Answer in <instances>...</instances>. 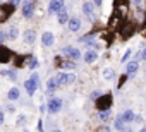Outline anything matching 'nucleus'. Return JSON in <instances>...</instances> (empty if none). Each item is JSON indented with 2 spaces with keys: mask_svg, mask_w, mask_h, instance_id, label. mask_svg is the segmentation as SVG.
<instances>
[{
  "mask_svg": "<svg viewBox=\"0 0 146 132\" xmlns=\"http://www.w3.org/2000/svg\"><path fill=\"white\" fill-rule=\"evenodd\" d=\"M112 94H102L98 100H96V108L98 112H107L112 108Z\"/></svg>",
  "mask_w": 146,
  "mask_h": 132,
  "instance_id": "f257e3e1",
  "label": "nucleus"
},
{
  "mask_svg": "<svg viewBox=\"0 0 146 132\" xmlns=\"http://www.w3.org/2000/svg\"><path fill=\"white\" fill-rule=\"evenodd\" d=\"M60 53H62V55H65L70 62H78V60L81 58V51H79L76 46H64Z\"/></svg>",
  "mask_w": 146,
  "mask_h": 132,
  "instance_id": "f03ea898",
  "label": "nucleus"
},
{
  "mask_svg": "<svg viewBox=\"0 0 146 132\" xmlns=\"http://www.w3.org/2000/svg\"><path fill=\"white\" fill-rule=\"evenodd\" d=\"M16 5H17V2H9L7 5L0 7V22H5V21L12 16V12H14Z\"/></svg>",
  "mask_w": 146,
  "mask_h": 132,
  "instance_id": "7ed1b4c3",
  "label": "nucleus"
},
{
  "mask_svg": "<svg viewBox=\"0 0 146 132\" xmlns=\"http://www.w3.org/2000/svg\"><path fill=\"white\" fill-rule=\"evenodd\" d=\"M24 86H26L28 94H31V96H33V94H35V91L38 89V74H33V76L26 81V84H24Z\"/></svg>",
  "mask_w": 146,
  "mask_h": 132,
  "instance_id": "20e7f679",
  "label": "nucleus"
},
{
  "mask_svg": "<svg viewBox=\"0 0 146 132\" xmlns=\"http://www.w3.org/2000/svg\"><path fill=\"white\" fill-rule=\"evenodd\" d=\"M60 108H62V100L60 98H50L48 100V105H46L48 113H57V112H60Z\"/></svg>",
  "mask_w": 146,
  "mask_h": 132,
  "instance_id": "39448f33",
  "label": "nucleus"
},
{
  "mask_svg": "<svg viewBox=\"0 0 146 132\" xmlns=\"http://www.w3.org/2000/svg\"><path fill=\"white\" fill-rule=\"evenodd\" d=\"M134 24H124V26H120L119 28V34H120V38L122 40H127L129 36H132V33H134Z\"/></svg>",
  "mask_w": 146,
  "mask_h": 132,
  "instance_id": "423d86ee",
  "label": "nucleus"
},
{
  "mask_svg": "<svg viewBox=\"0 0 146 132\" xmlns=\"http://www.w3.org/2000/svg\"><path fill=\"white\" fill-rule=\"evenodd\" d=\"M35 7H36L35 2H24V4H23V16H24L26 19H31L33 14H35Z\"/></svg>",
  "mask_w": 146,
  "mask_h": 132,
  "instance_id": "0eeeda50",
  "label": "nucleus"
},
{
  "mask_svg": "<svg viewBox=\"0 0 146 132\" xmlns=\"http://www.w3.org/2000/svg\"><path fill=\"white\" fill-rule=\"evenodd\" d=\"M64 11V2L62 0H53V2L48 4V12L50 14H60Z\"/></svg>",
  "mask_w": 146,
  "mask_h": 132,
  "instance_id": "6e6552de",
  "label": "nucleus"
},
{
  "mask_svg": "<svg viewBox=\"0 0 146 132\" xmlns=\"http://www.w3.org/2000/svg\"><path fill=\"white\" fill-rule=\"evenodd\" d=\"M12 57H14V53H12L9 48L0 46V63H7V62H11Z\"/></svg>",
  "mask_w": 146,
  "mask_h": 132,
  "instance_id": "1a4fd4ad",
  "label": "nucleus"
},
{
  "mask_svg": "<svg viewBox=\"0 0 146 132\" xmlns=\"http://www.w3.org/2000/svg\"><path fill=\"white\" fill-rule=\"evenodd\" d=\"M57 79H58V82L60 84H72L76 81V76L74 74H65V72H60L58 76H57Z\"/></svg>",
  "mask_w": 146,
  "mask_h": 132,
  "instance_id": "9d476101",
  "label": "nucleus"
},
{
  "mask_svg": "<svg viewBox=\"0 0 146 132\" xmlns=\"http://www.w3.org/2000/svg\"><path fill=\"white\" fill-rule=\"evenodd\" d=\"M60 86H62V84L58 82V79H57V77H52V79H48V82H46V93H53V91H57Z\"/></svg>",
  "mask_w": 146,
  "mask_h": 132,
  "instance_id": "9b49d317",
  "label": "nucleus"
},
{
  "mask_svg": "<svg viewBox=\"0 0 146 132\" xmlns=\"http://www.w3.org/2000/svg\"><path fill=\"white\" fill-rule=\"evenodd\" d=\"M69 29H70L72 33L79 31V29H81V19H79V17H70V19H69Z\"/></svg>",
  "mask_w": 146,
  "mask_h": 132,
  "instance_id": "f8f14e48",
  "label": "nucleus"
},
{
  "mask_svg": "<svg viewBox=\"0 0 146 132\" xmlns=\"http://www.w3.org/2000/svg\"><path fill=\"white\" fill-rule=\"evenodd\" d=\"M137 67H139V65H137V62H136V60L129 62V63L125 65V74H127V76H132V74H136V72H137Z\"/></svg>",
  "mask_w": 146,
  "mask_h": 132,
  "instance_id": "ddd939ff",
  "label": "nucleus"
},
{
  "mask_svg": "<svg viewBox=\"0 0 146 132\" xmlns=\"http://www.w3.org/2000/svg\"><path fill=\"white\" fill-rule=\"evenodd\" d=\"M41 43H43L45 46H52V45H53V33H50V31L43 33V36H41Z\"/></svg>",
  "mask_w": 146,
  "mask_h": 132,
  "instance_id": "4468645a",
  "label": "nucleus"
},
{
  "mask_svg": "<svg viewBox=\"0 0 146 132\" xmlns=\"http://www.w3.org/2000/svg\"><path fill=\"white\" fill-rule=\"evenodd\" d=\"M93 9H95V4H93V2H84V4H83V12H84L88 17H93V14H95Z\"/></svg>",
  "mask_w": 146,
  "mask_h": 132,
  "instance_id": "2eb2a0df",
  "label": "nucleus"
},
{
  "mask_svg": "<svg viewBox=\"0 0 146 132\" xmlns=\"http://www.w3.org/2000/svg\"><path fill=\"white\" fill-rule=\"evenodd\" d=\"M96 57H98V53H96L95 50H88V51L84 53V62H86V63H93V62L96 60Z\"/></svg>",
  "mask_w": 146,
  "mask_h": 132,
  "instance_id": "dca6fc26",
  "label": "nucleus"
},
{
  "mask_svg": "<svg viewBox=\"0 0 146 132\" xmlns=\"http://www.w3.org/2000/svg\"><path fill=\"white\" fill-rule=\"evenodd\" d=\"M35 38H36V33H35V29H28L26 33H24V41L26 43H35Z\"/></svg>",
  "mask_w": 146,
  "mask_h": 132,
  "instance_id": "f3484780",
  "label": "nucleus"
},
{
  "mask_svg": "<svg viewBox=\"0 0 146 132\" xmlns=\"http://www.w3.org/2000/svg\"><path fill=\"white\" fill-rule=\"evenodd\" d=\"M113 127L119 130V132H124L125 130V122H124V118H122V115H119L117 117V120H115V123H113Z\"/></svg>",
  "mask_w": 146,
  "mask_h": 132,
  "instance_id": "a211bd4d",
  "label": "nucleus"
},
{
  "mask_svg": "<svg viewBox=\"0 0 146 132\" xmlns=\"http://www.w3.org/2000/svg\"><path fill=\"white\" fill-rule=\"evenodd\" d=\"M79 41H81V43H86V45L90 46V45H95V36H93V34H86V36H83V38H79Z\"/></svg>",
  "mask_w": 146,
  "mask_h": 132,
  "instance_id": "6ab92c4d",
  "label": "nucleus"
},
{
  "mask_svg": "<svg viewBox=\"0 0 146 132\" xmlns=\"http://www.w3.org/2000/svg\"><path fill=\"white\" fill-rule=\"evenodd\" d=\"M7 98H9V100H12V101H14V100H17V98H19V89H17V88H11V89H9V93H7Z\"/></svg>",
  "mask_w": 146,
  "mask_h": 132,
  "instance_id": "aec40b11",
  "label": "nucleus"
},
{
  "mask_svg": "<svg viewBox=\"0 0 146 132\" xmlns=\"http://www.w3.org/2000/svg\"><path fill=\"white\" fill-rule=\"evenodd\" d=\"M122 118H124V122H125V123L132 122V120H134V113H132V110H125V112L122 113Z\"/></svg>",
  "mask_w": 146,
  "mask_h": 132,
  "instance_id": "412c9836",
  "label": "nucleus"
},
{
  "mask_svg": "<svg viewBox=\"0 0 146 132\" xmlns=\"http://www.w3.org/2000/svg\"><path fill=\"white\" fill-rule=\"evenodd\" d=\"M17 34H19V31H17V26H11L9 33H7V38H9V40H16V38H17Z\"/></svg>",
  "mask_w": 146,
  "mask_h": 132,
  "instance_id": "4be33fe9",
  "label": "nucleus"
},
{
  "mask_svg": "<svg viewBox=\"0 0 146 132\" xmlns=\"http://www.w3.org/2000/svg\"><path fill=\"white\" fill-rule=\"evenodd\" d=\"M57 19H58V22H60V24H65V22H69V16H67V12H65V11H62V12L57 16Z\"/></svg>",
  "mask_w": 146,
  "mask_h": 132,
  "instance_id": "5701e85b",
  "label": "nucleus"
},
{
  "mask_svg": "<svg viewBox=\"0 0 146 132\" xmlns=\"http://www.w3.org/2000/svg\"><path fill=\"white\" fill-rule=\"evenodd\" d=\"M58 65H60V67H64V69H74V67H76L74 62H70V60H62Z\"/></svg>",
  "mask_w": 146,
  "mask_h": 132,
  "instance_id": "b1692460",
  "label": "nucleus"
},
{
  "mask_svg": "<svg viewBox=\"0 0 146 132\" xmlns=\"http://www.w3.org/2000/svg\"><path fill=\"white\" fill-rule=\"evenodd\" d=\"M2 74H4V76H9L12 81L17 79V72H16V71H2Z\"/></svg>",
  "mask_w": 146,
  "mask_h": 132,
  "instance_id": "393cba45",
  "label": "nucleus"
},
{
  "mask_svg": "<svg viewBox=\"0 0 146 132\" xmlns=\"http://www.w3.org/2000/svg\"><path fill=\"white\" fill-rule=\"evenodd\" d=\"M98 117H100V120H102V122L108 120V118H110V110H107V112H100V113H98Z\"/></svg>",
  "mask_w": 146,
  "mask_h": 132,
  "instance_id": "a878e982",
  "label": "nucleus"
},
{
  "mask_svg": "<svg viewBox=\"0 0 146 132\" xmlns=\"http://www.w3.org/2000/svg\"><path fill=\"white\" fill-rule=\"evenodd\" d=\"M36 67H38V60H36L35 57H31V55H29V69H33V71H35Z\"/></svg>",
  "mask_w": 146,
  "mask_h": 132,
  "instance_id": "bb28decb",
  "label": "nucleus"
},
{
  "mask_svg": "<svg viewBox=\"0 0 146 132\" xmlns=\"http://www.w3.org/2000/svg\"><path fill=\"white\" fill-rule=\"evenodd\" d=\"M103 76H105V77H107V79H112V77H113V72H112V71H110V69H107V71H105V72H103Z\"/></svg>",
  "mask_w": 146,
  "mask_h": 132,
  "instance_id": "cd10ccee",
  "label": "nucleus"
},
{
  "mask_svg": "<svg viewBox=\"0 0 146 132\" xmlns=\"http://www.w3.org/2000/svg\"><path fill=\"white\" fill-rule=\"evenodd\" d=\"M90 96H91V100H95V101H96V100H98V98L102 96V93H98V91H93V93H91Z\"/></svg>",
  "mask_w": 146,
  "mask_h": 132,
  "instance_id": "c85d7f7f",
  "label": "nucleus"
},
{
  "mask_svg": "<svg viewBox=\"0 0 146 132\" xmlns=\"http://www.w3.org/2000/svg\"><path fill=\"white\" fill-rule=\"evenodd\" d=\"M5 40H7V33L0 31V43H2V41H5Z\"/></svg>",
  "mask_w": 146,
  "mask_h": 132,
  "instance_id": "c756f323",
  "label": "nucleus"
},
{
  "mask_svg": "<svg viewBox=\"0 0 146 132\" xmlns=\"http://www.w3.org/2000/svg\"><path fill=\"white\" fill-rule=\"evenodd\" d=\"M129 57H131V50H127V51H125V55H124L122 62H127V60H129Z\"/></svg>",
  "mask_w": 146,
  "mask_h": 132,
  "instance_id": "7c9ffc66",
  "label": "nucleus"
},
{
  "mask_svg": "<svg viewBox=\"0 0 146 132\" xmlns=\"http://www.w3.org/2000/svg\"><path fill=\"white\" fill-rule=\"evenodd\" d=\"M137 58H141V60H146V50H144V51H141V53L137 55Z\"/></svg>",
  "mask_w": 146,
  "mask_h": 132,
  "instance_id": "2f4dec72",
  "label": "nucleus"
},
{
  "mask_svg": "<svg viewBox=\"0 0 146 132\" xmlns=\"http://www.w3.org/2000/svg\"><path fill=\"white\" fill-rule=\"evenodd\" d=\"M98 132H110V130H108V127H107V125H103V127H100V129H98Z\"/></svg>",
  "mask_w": 146,
  "mask_h": 132,
  "instance_id": "473e14b6",
  "label": "nucleus"
},
{
  "mask_svg": "<svg viewBox=\"0 0 146 132\" xmlns=\"http://www.w3.org/2000/svg\"><path fill=\"white\" fill-rule=\"evenodd\" d=\"M2 123H4V112L0 110V125H2Z\"/></svg>",
  "mask_w": 146,
  "mask_h": 132,
  "instance_id": "72a5a7b5",
  "label": "nucleus"
},
{
  "mask_svg": "<svg viewBox=\"0 0 146 132\" xmlns=\"http://www.w3.org/2000/svg\"><path fill=\"white\" fill-rule=\"evenodd\" d=\"M124 132H132V130H131V129H125V130H124Z\"/></svg>",
  "mask_w": 146,
  "mask_h": 132,
  "instance_id": "f704fd0d",
  "label": "nucleus"
},
{
  "mask_svg": "<svg viewBox=\"0 0 146 132\" xmlns=\"http://www.w3.org/2000/svg\"><path fill=\"white\" fill-rule=\"evenodd\" d=\"M139 132H146V129H141V130H139Z\"/></svg>",
  "mask_w": 146,
  "mask_h": 132,
  "instance_id": "c9c22d12",
  "label": "nucleus"
},
{
  "mask_svg": "<svg viewBox=\"0 0 146 132\" xmlns=\"http://www.w3.org/2000/svg\"><path fill=\"white\" fill-rule=\"evenodd\" d=\"M53 132H62V130H53Z\"/></svg>",
  "mask_w": 146,
  "mask_h": 132,
  "instance_id": "e433bc0d",
  "label": "nucleus"
}]
</instances>
